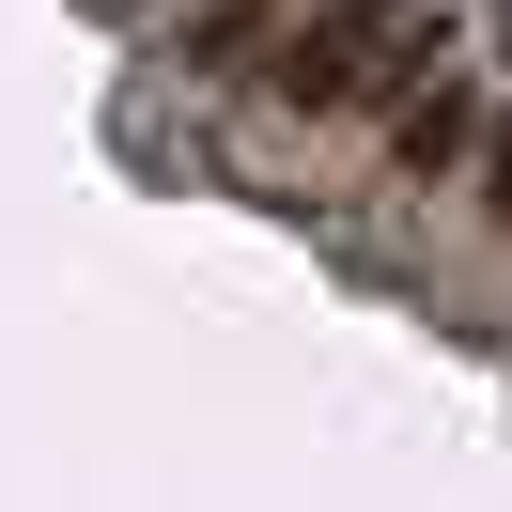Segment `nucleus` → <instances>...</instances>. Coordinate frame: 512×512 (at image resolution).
<instances>
[{
    "instance_id": "7ed1b4c3",
    "label": "nucleus",
    "mask_w": 512,
    "mask_h": 512,
    "mask_svg": "<svg viewBox=\"0 0 512 512\" xmlns=\"http://www.w3.org/2000/svg\"><path fill=\"white\" fill-rule=\"evenodd\" d=\"M280 16H295V0H202L187 32H171V63H187V78H249V63H264V32H280Z\"/></svg>"
},
{
    "instance_id": "f03ea898",
    "label": "nucleus",
    "mask_w": 512,
    "mask_h": 512,
    "mask_svg": "<svg viewBox=\"0 0 512 512\" xmlns=\"http://www.w3.org/2000/svg\"><path fill=\"white\" fill-rule=\"evenodd\" d=\"M373 109H388V171H404V187H466V171H481V125H497V94H481L435 32L404 47V78H388Z\"/></svg>"
},
{
    "instance_id": "f257e3e1",
    "label": "nucleus",
    "mask_w": 512,
    "mask_h": 512,
    "mask_svg": "<svg viewBox=\"0 0 512 512\" xmlns=\"http://www.w3.org/2000/svg\"><path fill=\"white\" fill-rule=\"evenodd\" d=\"M435 32L419 0H295L280 32H264V63H249V94L280 109V125H342V109H373L388 78H404V47Z\"/></svg>"
}]
</instances>
